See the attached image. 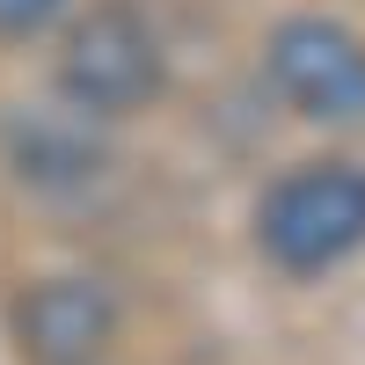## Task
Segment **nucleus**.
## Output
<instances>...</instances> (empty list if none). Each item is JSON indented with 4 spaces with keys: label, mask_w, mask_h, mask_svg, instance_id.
Masks as SVG:
<instances>
[{
    "label": "nucleus",
    "mask_w": 365,
    "mask_h": 365,
    "mask_svg": "<svg viewBox=\"0 0 365 365\" xmlns=\"http://www.w3.org/2000/svg\"><path fill=\"white\" fill-rule=\"evenodd\" d=\"M256 234H263V256L278 263V270H292V278L344 263L358 241H365V168L314 161V168L285 175L278 190L263 197Z\"/></svg>",
    "instance_id": "f257e3e1"
},
{
    "label": "nucleus",
    "mask_w": 365,
    "mask_h": 365,
    "mask_svg": "<svg viewBox=\"0 0 365 365\" xmlns=\"http://www.w3.org/2000/svg\"><path fill=\"white\" fill-rule=\"evenodd\" d=\"M58 88H66L88 117H125L139 103H154L161 96V37L146 29V15L132 0H110V8L81 15L66 29Z\"/></svg>",
    "instance_id": "f03ea898"
},
{
    "label": "nucleus",
    "mask_w": 365,
    "mask_h": 365,
    "mask_svg": "<svg viewBox=\"0 0 365 365\" xmlns=\"http://www.w3.org/2000/svg\"><path fill=\"white\" fill-rule=\"evenodd\" d=\"M270 81L322 125H365V44L344 22L292 15L270 29Z\"/></svg>",
    "instance_id": "7ed1b4c3"
},
{
    "label": "nucleus",
    "mask_w": 365,
    "mask_h": 365,
    "mask_svg": "<svg viewBox=\"0 0 365 365\" xmlns=\"http://www.w3.org/2000/svg\"><path fill=\"white\" fill-rule=\"evenodd\" d=\"M15 322L37 365H96L117 329V307L96 278H44V285H29Z\"/></svg>",
    "instance_id": "20e7f679"
},
{
    "label": "nucleus",
    "mask_w": 365,
    "mask_h": 365,
    "mask_svg": "<svg viewBox=\"0 0 365 365\" xmlns=\"http://www.w3.org/2000/svg\"><path fill=\"white\" fill-rule=\"evenodd\" d=\"M66 0H0V37H29V29H44Z\"/></svg>",
    "instance_id": "39448f33"
}]
</instances>
